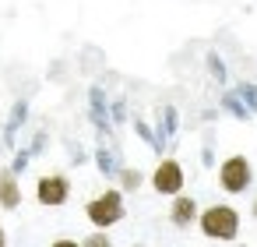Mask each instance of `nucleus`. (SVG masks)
Returning <instances> with one entry per match:
<instances>
[{"instance_id": "0eeeda50", "label": "nucleus", "mask_w": 257, "mask_h": 247, "mask_svg": "<svg viewBox=\"0 0 257 247\" xmlns=\"http://www.w3.org/2000/svg\"><path fill=\"white\" fill-rule=\"evenodd\" d=\"M194 219V201H187V198H180L176 201V208H173V222H180V226H187Z\"/></svg>"}, {"instance_id": "423d86ee", "label": "nucleus", "mask_w": 257, "mask_h": 247, "mask_svg": "<svg viewBox=\"0 0 257 247\" xmlns=\"http://www.w3.org/2000/svg\"><path fill=\"white\" fill-rule=\"evenodd\" d=\"M0 201L8 208L18 205V187H15V177H0Z\"/></svg>"}, {"instance_id": "39448f33", "label": "nucleus", "mask_w": 257, "mask_h": 247, "mask_svg": "<svg viewBox=\"0 0 257 247\" xmlns=\"http://www.w3.org/2000/svg\"><path fill=\"white\" fill-rule=\"evenodd\" d=\"M39 198H43L46 205H60V201L67 198V184H64L60 177H50V180L39 184Z\"/></svg>"}, {"instance_id": "6e6552de", "label": "nucleus", "mask_w": 257, "mask_h": 247, "mask_svg": "<svg viewBox=\"0 0 257 247\" xmlns=\"http://www.w3.org/2000/svg\"><path fill=\"white\" fill-rule=\"evenodd\" d=\"M0 240H4V236H0Z\"/></svg>"}, {"instance_id": "20e7f679", "label": "nucleus", "mask_w": 257, "mask_h": 247, "mask_svg": "<svg viewBox=\"0 0 257 247\" xmlns=\"http://www.w3.org/2000/svg\"><path fill=\"white\" fill-rule=\"evenodd\" d=\"M180 184H183V173H180V166L169 159V162H162L159 170H155V187L162 191V194H173V191H180Z\"/></svg>"}, {"instance_id": "f03ea898", "label": "nucleus", "mask_w": 257, "mask_h": 247, "mask_svg": "<svg viewBox=\"0 0 257 247\" xmlns=\"http://www.w3.org/2000/svg\"><path fill=\"white\" fill-rule=\"evenodd\" d=\"M218 177H222V187L236 194V191H243V187L250 184V166H246V159H239V155H236V159H229V162L222 166V173H218Z\"/></svg>"}, {"instance_id": "7ed1b4c3", "label": "nucleus", "mask_w": 257, "mask_h": 247, "mask_svg": "<svg viewBox=\"0 0 257 247\" xmlns=\"http://www.w3.org/2000/svg\"><path fill=\"white\" fill-rule=\"evenodd\" d=\"M88 215H92V222H95V226H109V222H116V219L123 215L120 198H116V194H106V198L92 201V205H88Z\"/></svg>"}, {"instance_id": "f257e3e1", "label": "nucleus", "mask_w": 257, "mask_h": 247, "mask_svg": "<svg viewBox=\"0 0 257 247\" xmlns=\"http://www.w3.org/2000/svg\"><path fill=\"white\" fill-rule=\"evenodd\" d=\"M236 226H239V219H236V212L225 208V205L204 212V219H201V229H204V236H211V240H232V236H236Z\"/></svg>"}]
</instances>
